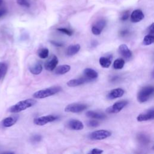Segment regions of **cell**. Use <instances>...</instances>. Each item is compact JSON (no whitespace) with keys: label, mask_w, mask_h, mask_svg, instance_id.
Returning <instances> with one entry per match:
<instances>
[{"label":"cell","mask_w":154,"mask_h":154,"mask_svg":"<svg viewBox=\"0 0 154 154\" xmlns=\"http://www.w3.org/2000/svg\"><path fill=\"white\" fill-rule=\"evenodd\" d=\"M62 90L60 86H54L50 88H47L40 90L35 92L33 96L36 99H43L49 97V96L54 95Z\"/></svg>","instance_id":"2"},{"label":"cell","mask_w":154,"mask_h":154,"mask_svg":"<svg viewBox=\"0 0 154 154\" xmlns=\"http://www.w3.org/2000/svg\"><path fill=\"white\" fill-rule=\"evenodd\" d=\"M71 66L67 64L61 65L55 67V73L57 75H64L71 70Z\"/></svg>","instance_id":"20"},{"label":"cell","mask_w":154,"mask_h":154,"mask_svg":"<svg viewBox=\"0 0 154 154\" xmlns=\"http://www.w3.org/2000/svg\"><path fill=\"white\" fill-rule=\"evenodd\" d=\"M67 127L69 129L75 131L82 130L84 128V124L82 122L77 119H71L67 121Z\"/></svg>","instance_id":"8"},{"label":"cell","mask_w":154,"mask_h":154,"mask_svg":"<svg viewBox=\"0 0 154 154\" xmlns=\"http://www.w3.org/2000/svg\"><path fill=\"white\" fill-rule=\"evenodd\" d=\"M111 56L101 57L99 59V64L104 68H108L111 64Z\"/></svg>","instance_id":"21"},{"label":"cell","mask_w":154,"mask_h":154,"mask_svg":"<svg viewBox=\"0 0 154 154\" xmlns=\"http://www.w3.org/2000/svg\"><path fill=\"white\" fill-rule=\"evenodd\" d=\"M3 1V0H0V7H1V6L2 5Z\"/></svg>","instance_id":"39"},{"label":"cell","mask_w":154,"mask_h":154,"mask_svg":"<svg viewBox=\"0 0 154 154\" xmlns=\"http://www.w3.org/2000/svg\"><path fill=\"white\" fill-rule=\"evenodd\" d=\"M88 107V105L85 104L73 103L67 105L64 108V111L67 113H79L83 112Z\"/></svg>","instance_id":"4"},{"label":"cell","mask_w":154,"mask_h":154,"mask_svg":"<svg viewBox=\"0 0 154 154\" xmlns=\"http://www.w3.org/2000/svg\"><path fill=\"white\" fill-rule=\"evenodd\" d=\"M153 26H154V24L152 23L149 27L148 28V32H149V34H153V33H154V28H153Z\"/></svg>","instance_id":"35"},{"label":"cell","mask_w":154,"mask_h":154,"mask_svg":"<svg viewBox=\"0 0 154 154\" xmlns=\"http://www.w3.org/2000/svg\"><path fill=\"white\" fill-rule=\"evenodd\" d=\"M58 119H59V118L56 116L50 114L36 118L34 119L33 122L35 125H38V126H43V125L48 123L54 122Z\"/></svg>","instance_id":"7"},{"label":"cell","mask_w":154,"mask_h":154,"mask_svg":"<svg viewBox=\"0 0 154 154\" xmlns=\"http://www.w3.org/2000/svg\"><path fill=\"white\" fill-rule=\"evenodd\" d=\"M90 81H91L87 78H85V77H83V78H77V79L71 80L67 83V85H68L69 87H71V88H72V87H76V86L83 85L86 83L90 82Z\"/></svg>","instance_id":"14"},{"label":"cell","mask_w":154,"mask_h":154,"mask_svg":"<svg viewBox=\"0 0 154 154\" xmlns=\"http://www.w3.org/2000/svg\"><path fill=\"white\" fill-rule=\"evenodd\" d=\"M104 152V150L98 148H94L92 150H90V152H89V153L90 154H99V153H102Z\"/></svg>","instance_id":"33"},{"label":"cell","mask_w":154,"mask_h":154,"mask_svg":"<svg viewBox=\"0 0 154 154\" xmlns=\"http://www.w3.org/2000/svg\"><path fill=\"white\" fill-rule=\"evenodd\" d=\"M130 16V12L129 11H125L122 14V16L120 17V20L122 21H127V19L129 18Z\"/></svg>","instance_id":"31"},{"label":"cell","mask_w":154,"mask_h":154,"mask_svg":"<svg viewBox=\"0 0 154 154\" xmlns=\"http://www.w3.org/2000/svg\"><path fill=\"white\" fill-rule=\"evenodd\" d=\"M125 64V60L122 59L116 60L113 63V67L115 69H122Z\"/></svg>","instance_id":"24"},{"label":"cell","mask_w":154,"mask_h":154,"mask_svg":"<svg viewBox=\"0 0 154 154\" xmlns=\"http://www.w3.org/2000/svg\"><path fill=\"white\" fill-rule=\"evenodd\" d=\"M18 116H12L8 117L3 120L1 124L2 126L5 128L11 127L14 125L18 121Z\"/></svg>","instance_id":"16"},{"label":"cell","mask_w":154,"mask_h":154,"mask_svg":"<svg viewBox=\"0 0 154 154\" xmlns=\"http://www.w3.org/2000/svg\"><path fill=\"white\" fill-rule=\"evenodd\" d=\"M43 69V66L40 62H36L29 67V71L34 75L40 74Z\"/></svg>","instance_id":"19"},{"label":"cell","mask_w":154,"mask_h":154,"mask_svg":"<svg viewBox=\"0 0 154 154\" xmlns=\"http://www.w3.org/2000/svg\"><path fill=\"white\" fill-rule=\"evenodd\" d=\"M144 18V15L143 12L141 10L139 9L135 10H134L132 12L130 16L131 21L134 23L139 22L140 21L143 20Z\"/></svg>","instance_id":"13"},{"label":"cell","mask_w":154,"mask_h":154,"mask_svg":"<svg viewBox=\"0 0 154 154\" xmlns=\"http://www.w3.org/2000/svg\"><path fill=\"white\" fill-rule=\"evenodd\" d=\"M58 63H59V59L56 55H53L51 59L45 63L44 67L45 69L48 71H52L55 69Z\"/></svg>","instance_id":"12"},{"label":"cell","mask_w":154,"mask_h":154,"mask_svg":"<svg viewBox=\"0 0 154 154\" xmlns=\"http://www.w3.org/2000/svg\"><path fill=\"white\" fill-rule=\"evenodd\" d=\"M154 88L152 85L145 86L142 88L137 93V98L140 103H144L149 99L153 94Z\"/></svg>","instance_id":"3"},{"label":"cell","mask_w":154,"mask_h":154,"mask_svg":"<svg viewBox=\"0 0 154 154\" xmlns=\"http://www.w3.org/2000/svg\"><path fill=\"white\" fill-rule=\"evenodd\" d=\"M127 101H120L114 103L111 107L106 110V112L108 114H116L121 111L128 105Z\"/></svg>","instance_id":"6"},{"label":"cell","mask_w":154,"mask_h":154,"mask_svg":"<svg viewBox=\"0 0 154 154\" xmlns=\"http://www.w3.org/2000/svg\"><path fill=\"white\" fill-rule=\"evenodd\" d=\"M36 104V101L33 99H27L19 101L16 104L12 105L8 109V111L12 113H18L30 108Z\"/></svg>","instance_id":"1"},{"label":"cell","mask_w":154,"mask_h":154,"mask_svg":"<svg viewBox=\"0 0 154 154\" xmlns=\"http://www.w3.org/2000/svg\"><path fill=\"white\" fill-rule=\"evenodd\" d=\"M105 25H106V21L104 20V19H101V20L98 21L93 26H94L95 28H96L98 30H99V31L102 32V31L103 30V29L104 28Z\"/></svg>","instance_id":"26"},{"label":"cell","mask_w":154,"mask_h":154,"mask_svg":"<svg viewBox=\"0 0 154 154\" xmlns=\"http://www.w3.org/2000/svg\"><path fill=\"white\" fill-rule=\"evenodd\" d=\"M84 75L85 78L90 81L96 79L98 77V74L96 71L91 68H86L84 70Z\"/></svg>","instance_id":"17"},{"label":"cell","mask_w":154,"mask_h":154,"mask_svg":"<svg viewBox=\"0 0 154 154\" xmlns=\"http://www.w3.org/2000/svg\"><path fill=\"white\" fill-rule=\"evenodd\" d=\"M8 69L7 64L5 62H0V81L6 76Z\"/></svg>","instance_id":"22"},{"label":"cell","mask_w":154,"mask_h":154,"mask_svg":"<svg viewBox=\"0 0 154 154\" xmlns=\"http://www.w3.org/2000/svg\"><path fill=\"white\" fill-rule=\"evenodd\" d=\"M154 119V109L152 108L149 109L146 112L140 114L137 118V120L138 122H144L153 120Z\"/></svg>","instance_id":"9"},{"label":"cell","mask_w":154,"mask_h":154,"mask_svg":"<svg viewBox=\"0 0 154 154\" xmlns=\"http://www.w3.org/2000/svg\"><path fill=\"white\" fill-rule=\"evenodd\" d=\"M17 3L19 5L25 7H29L30 6L29 3L27 1H26V0H17Z\"/></svg>","instance_id":"32"},{"label":"cell","mask_w":154,"mask_h":154,"mask_svg":"<svg viewBox=\"0 0 154 154\" xmlns=\"http://www.w3.org/2000/svg\"><path fill=\"white\" fill-rule=\"evenodd\" d=\"M38 55L39 57L41 59H46V58L49 55V50L48 49L46 48H42V49L40 50L38 52Z\"/></svg>","instance_id":"25"},{"label":"cell","mask_w":154,"mask_h":154,"mask_svg":"<svg viewBox=\"0 0 154 154\" xmlns=\"http://www.w3.org/2000/svg\"><path fill=\"white\" fill-rule=\"evenodd\" d=\"M119 54L125 59H130L131 58L132 53V51L129 49L128 46L125 44L120 45L118 49Z\"/></svg>","instance_id":"11"},{"label":"cell","mask_w":154,"mask_h":154,"mask_svg":"<svg viewBox=\"0 0 154 154\" xmlns=\"http://www.w3.org/2000/svg\"><path fill=\"white\" fill-rule=\"evenodd\" d=\"M85 115L87 117L96 120H102L106 118V115L105 114L94 111H88L86 112Z\"/></svg>","instance_id":"15"},{"label":"cell","mask_w":154,"mask_h":154,"mask_svg":"<svg viewBox=\"0 0 154 154\" xmlns=\"http://www.w3.org/2000/svg\"><path fill=\"white\" fill-rule=\"evenodd\" d=\"M57 30L62 33H64L66 35H67V36H72L73 34V32L72 31L70 30L69 29H67V28H58Z\"/></svg>","instance_id":"29"},{"label":"cell","mask_w":154,"mask_h":154,"mask_svg":"<svg viewBox=\"0 0 154 154\" xmlns=\"http://www.w3.org/2000/svg\"><path fill=\"white\" fill-rule=\"evenodd\" d=\"M154 42V36L153 34H148L144 37L143 41V44L144 45L148 46L152 45Z\"/></svg>","instance_id":"23"},{"label":"cell","mask_w":154,"mask_h":154,"mask_svg":"<svg viewBox=\"0 0 154 154\" xmlns=\"http://www.w3.org/2000/svg\"><path fill=\"white\" fill-rule=\"evenodd\" d=\"M50 43L52 45H54V46H55L57 47H62V46H63V44L62 43L57 42L54 41H50Z\"/></svg>","instance_id":"34"},{"label":"cell","mask_w":154,"mask_h":154,"mask_svg":"<svg viewBox=\"0 0 154 154\" xmlns=\"http://www.w3.org/2000/svg\"><path fill=\"white\" fill-rule=\"evenodd\" d=\"M125 91L122 89L117 88L110 90L107 94V98L110 100L115 99L122 97L124 94Z\"/></svg>","instance_id":"10"},{"label":"cell","mask_w":154,"mask_h":154,"mask_svg":"<svg viewBox=\"0 0 154 154\" xmlns=\"http://www.w3.org/2000/svg\"><path fill=\"white\" fill-rule=\"evenodd\" d=\"M7 13L6 9L5 8H0V18L4 16Z\"/></svg>","instance_id":"36"},{"label":"cell","mask_w":154,"mask_h":154,"mask_svg":"<svg viewBox=\"0 0 154 154\" xmlns=\"http://www.w3.org/2000/svg\"><path fill=\"white\" fill-rule=\"evenodd\" d=\"M81 49V46L79 44L70 45L66 50V55L67 56H73L78 53Z\"/></svg>","instance_id":"18"},{"label":"cell","mask_w":154,"mask_h":154,"mask_svg":"<svg viewBox=\"0 0 154 154\" xmlns=\"http://www.w3.org/2000/svg\"><path fill=\"white\" fill-rule=\"evenodd\" d=\"M111 132L108 130H98L92 132L89 135V138L92 140H102L111 137Z\"/></svg>","instance_id":"5"},{"label":"cell","mask_w":154,"mask_h":154,"mask_svg":"<svg viewBox=\"0 0 154 154\" xmlns=\"http://www.w3.org/2000/svg\"><path fill=\"white\" fill-rule=\"evenodd\" d=\"M42 139V136L39 134H35L33 135V136L31 137L30 139V141L32 143H39Z\"/></svg>","instance_id":"28"},{"label":"cell","mask_w":154,"mask_h":154,"mask_svg":"<svg viewBox=\"0 0 154 154\" xmlns=\"http://www.w3.org/2000/svg\"><path fill=\"white\" fill-rule=\"evenodd\" d=\"M3 153H13L14 152H3Z\"/></svg>","instance_id":"38"},{"label":"cell","mask_w":154,"mask_h":154,"mask_svg":"<svg viewBox=\"0 0 154 154\" xmlns=\"http://www.w3.org/2000/svg\"><path fill=\"white\" fill-rule=\"evenodd\" d=\"M129 33V31L127 30H122L120 32V35L122 37H124L125 36H127L128 34Z\"/></svg>","instance_id":"37"},{"label":"cell","mask_w":154,"mask_h":154,"mask_svg":"<svg viewBox=\"0 0 154 154\" xmlns=\"http://www.w3.org/2000/svg\"><path fill=\"white\" fill-rule=\"evenodd\" d=\"M138 140H139L140 142H141V143H143V144H148L149 141V138L146 136L145 134H140L139 136H138Z\"/></svg>","instance_id":"27"},{"label":"cell","mask_w":154,"mask_h":154,"mask_svg":"<svg viewBox=\"0 0 154 154\" xmlns=\"http://www.w3.org/2000/svg\"><path fill=\"white\" fill-rule=\"evenodd\" d=\"M88 125L89 127L96 128L99 126V122L98 120H91L88 122Z\"/></svg>","instance_id":"30"}]
</instances>
